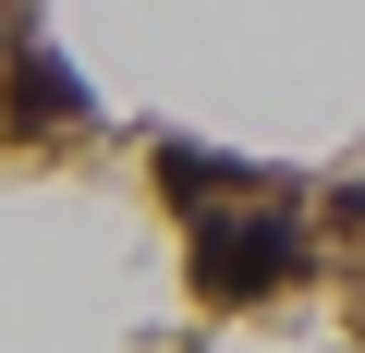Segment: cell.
Segmentation results:
<instances>
[{"label":"cell","instance_id":"6da1fadb","mask_svg":"<svg viewBox=\"0 0 365 353\" xmlns=\"http://www.w3.org/2000/svg\"><path fill=\"white\" fill-rule=\"evenodd\" d=\"M304 220L292 208H244V220H195V280L220 292V305H256V292H280V280H304Z\"/></svg>","mask_w":365,"mask_h":353},{"label":"cell","instance_id":"7a4b0ae2","mask_svg":"<svg viewBox=\"0 0 365 353\" xmlns=\"http://www.w3.org/2000/svg\"><path fill=\"white\" fill-rule=\"evenodd\" d=\"M13 110H25V122H86V86H73L49 49H25V73H13Z\"/></svg>","mask_w":365,"mask_h":353}]
</instances>
